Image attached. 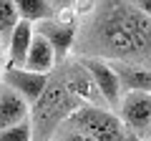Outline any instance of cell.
I'll use <instances>...</instances> for the list:
<instances>
[{"label":"cell","instance_id":"obj_1","mask_svg":"<svg viewBox=\"0 0 151 141\" xmlns=\"http://www.w3.org/2000/svg\"><path fill=\"white\" fill-rule=\"evenodd\" d=\"M76 13L88 15L78 25V58L126 60L151 68V18L136 0H76Z\"/></svg>","mask_w":151,"mask_h":141},{"label":"cell","instance_id":"obj_2","mask_svg":"<svg viewBox=\"0 0 151 141\" xmlns=\"http://www.w3.org/2000/svg\"><path fill=\"white\" fill-rule=\"evenodd\" d=\"M86 103L81 98H76L68 91L63 81L60 68L50 73V83L40 101L30 106V124H33V141H50L53 134L63 121H68L78 109H83Z\"/></svg>","mask_w":151,"mask_h":141},{"label":"cell","instance_id":"obj_3","mask_svg":"<svg viewBox=\"0 0 151 141\" xmlns=\"http://www.w3.org/2000/svg\"><path fill=\"white\" fill-rule=\"evenodd\" d=\"M63 124L86 131L96 141H126V134H129L119 114L108 109H98V106H83Z\"/></svg>","mask_w":151,"mask_h":141},{"label":"cell","instance_id":"obj_4","mask_svg":"<svg viewBox=\"0 0 151 141\" xmlns=\"http://www.w3.org/2000/svg\"><path fill=\"white\" fill-rule=\"evenodd\" d=\"M119 116L131 134L141 136L146 141L151 136V93H144V91L124 93Z\"/></svg>","mask_w":151,"mask_h":141},{"label":"cell","instance_id":"obj_5","mask_svg":"<svg viewBox=\"0 0 151 141\" xmlns=\"http://www.w3.org/2000/svg\"><path fill=\"white\" fill-rule=\"evenodd\" d=\"M60 73H63V81H65V86H68V91L73 93L76 98H81L86 106H98V109H103L106 98L98 91V86H96V81H93V76L88 73V68L78 58L60 63Z\"/></svg>","mask_w":151,"mask_h":141},{"label":"cell","instance_id":"obj_6","mask_svg":"<svg viewBox=\"0 0 151 141\" xmlns=\"http://www.w3.org/2000/svg\"><path fill=\"white\" fill-rule=\"evenodd\" d=\"M35 33H40L48 43L53 45L58 63H65V55L70 48H76V38H78V20L76 18H50V20L35 23Z\"/></svg>","mask_w":151,"mask_h":141},{"label":"cell","instance_id":"obj_7","mask_svg":"<svg viewBox=\"0 0 151 141\" xmlns=\"http://www.w3.org/2000/svg\"><path fill=\"white\" fill-rule=\"evenodd\" d=\"M83 65L88 68V73L93 76V81H96L98 91L103 93V98H106V103L111 106V109L121 111V101H124V96H121V81L119 76H116V70L111 68V63L108 60H101V58H78Z\"/></svg>","mask_w":151,"mask_h":141},{"label":"cell","instance_id":"obj_8","mask_svg":"<svg viewBox=\"0 0 151 141\" xmlns=\"http://www.w3.org/2000/svg\"><path fill=\"white\" fill-rule=\"evenodd\" d=\"M0 81L8 83L10 88H15V91L33 106V103H38L40 96L45 93V88H48V83H50V76L33 73V70H28V68H13V65H8V68L3 70V78H0Z\"/></svg>","mask_w":151,"mask_h":141},{"label":"cell","instance_id":"obj_9","mask_svg":"<svg viewBox=\"0 0 151 141\" xmlns=\"http://www.w3.org/2000/svg\"><path fill=\"white\" fill-rule=\"evenodd\" d=\"M30 119V103L8 83L0 81V131Z\"/></svg>","mask_w":151,"mask_h":141},{"label":"cell","instance_id":"obj_10","mask_svg":"<svg viewBox=\"0 0 151 141\" xmlns=\"http://www.w3.org/2000/svg\"><path fill=\"white\" fill-rule=\"evenodd\" d=\"M58 65V58H55V50L53 45L48 43V38H43L40 33L33 35V43L30 50H28V58H25V68L33 70V73H43V76H50Z\"/></svg>","mask_w":151,"mask_h":141},{"label":"cell","instance_id":"obj_11","mask_svg":"<svg viewBox=\"0 0 151 141\" xmlns=\"http://www.w3.org/2000/svg\"><path fill=\"white\" fill-rule=\"evenodd\" d=\"M108 63L116 70V76L121 81V88L126 93L129 91L151 93V68H144V65H136V63H126V60H108Z\"/></svg>","mask_w":151,"mask_h":141},{"label":"cell","instance_id":"obj_12","mask_svg":"<svg viewBox=\"0 0 151 141\" xmlns=\"http://www.w3.org/2000/svg\"><path fill=\"white\" fill-rule=\"evenodd\" d=\"M33 35H35V25L30 20L18 23V28L13 30L10 45H8V65H13V68H25V58H28V50H30Z\"/></svg>","mask_w":151,"mask_h":141},{"label":"cell","instance_id":"obj_13","mask_svg":"<svg viewBox=\"0 0 151 141\" xmlns=\"http://www.w3.org/2000/svg\"><path fill=\"white\" fill-rule=\"evenodd\" d=\"M18 5V13H20V20H30L33 25L40 20H50L55 18V8L50 5V0H13Z\"/></svg>","mask_w":151,"mask_h":141},{"label":"cell","instance_id":"obj_14","mask_svg":"<svg viewBox=\"0 0 151 141\" xmlns=\"http://www.w3.org/2000/svg\"><path fill=\"white\" fill-rule=\"evenodd\" d=\"M20 23V13H18V5L13 0H0V40L3 45H10V38H13V30L18 28Z\"/></svg>","mask_w":151,"mask_h":141},{"label":"cell","instance_id":"obj_15","mask_svg":"<svg viewBox=\"0 0 151 141\" xmlns=\"http://www.w3.org/2000/svg\"><path fill=\"white\" fill-rule=\"evenodd\" d=\"M0 141H33V124L30 119L23 121L18 126H10V129L0 131Z\"/></svg>","mask_w":151,"mask_h":141},{"label":"cell","instance_id":"obj_16","mask_svg":"<svg viewBox=\"0 0 151 141\" xmlns=\"http://www.w3.org/2000/svg\"><path fill=\"white\" fill-rule=\"evenodd\" d=\"M50 141H96V139L88 136L86 131H81V129H73V126H68V124H60Z\"/></svg>","mask_w":151,"mask_h":141},{"label":"cell","instance_id":"obj_17","mask_svg":"<svg viewBox=\"0 0 151 141\" xmlns=\"http://www.w3.org/2000/svg\"><path fill=\"white\" fill-rule=\"evenodd\" d=\"M136 5H139V8H141V10H144V13H146V15H149V18H151V0H136Z\"/></svg>","mask_w":151,"mask_h":141},{"label":"cell","instance_id":"obj_18","mask_svg":"<svg viewBox=\"0 0 151 141\" xmlns=\"http://www.w3.org/2000/svg\"><path fill=\"white\" fill-rule=\"evenodd\" d=\"M126 141H144V139H141V136H136V134H131V131H129V134H126Z\"/></svg>","mask_w":151,"mask_h":141},{"label":"cell","instance_id":"obj_19","mask_svg":"<svg viewBox=\"0 0 151 141\" xmlns=\"http://www.w3.org/2000/svg\"><path fill=\"white\" fill-rule=\"evenodd\" d=\"M0 50H3V40H0Z\"/></svg>","mask_w":151,"mask_h":141},{"label":"cell","instance_id":"obj_20","mask_svg":"<svg viewBox=\"0 0 151 141\" xmlns=\"http://www.w3.org/2000/svg\"><path fill=\"white\" fill-rule=\"evenodd\" d=\"M146 141H151V136H149V139H146Z\"/></svg>","mask_w":151,"mask_h":141}]
</instances>
